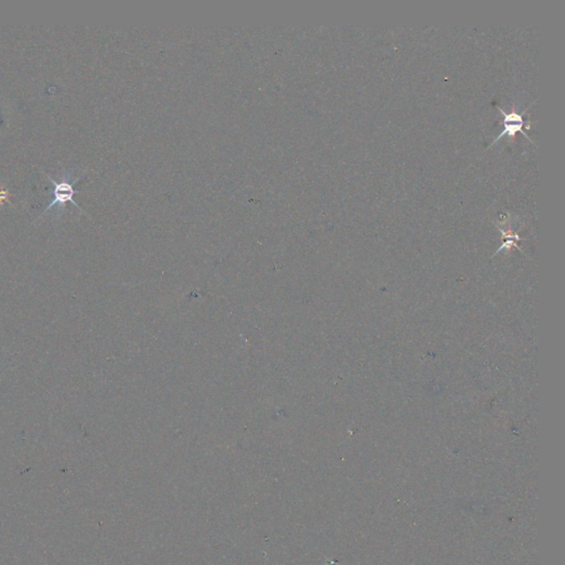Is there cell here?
Here are the masks:
<instances>
[{
    "label": "cell",
    "mask_w": 565,
    "mask_h": 565,
    "mask_svg": "<svg viewBox=\"0 0 565 565\" xmlns=\"http://www.w3.org/2000/svg\"><path fill=\"white\" fill-rule=\"evenodd\" d=\"M9 197H10L9 191L5 190L3 187H0V205H4V202H8Z\"/></svg>",
    "instance_id": "4"
},
{
    "label": "cell",
    "mask_w": 565,
    "mask_h": 565,
    "mask_svg": "<svg viewBox=\"0 0 565 565\" xmlns=\"http://www.w3.org/2000/svg\"><path fill=\"white\" fill-rule=\"evenodd\" d=\"M530 124H531V123H530ZM503 125H504V130L501 131V133H500L496 138L493 139V142L490 144V146H492V145L498 143L499 139L501 138V137H504L505 135H508V136H510V137H515V136H516V134H517V133H519V132L522 133L523 135L526 136L530 142H532V139L530 138V136L527 135V133H524V131H523V127L526 126V124H519V123H503ZM526 128H527V130H530V127H529V126H526Z\"/></svg>",
    "instance_id": "2"
},
{
    "label": "cell",
    "mask_w": 565,
    "mask_h": 565,
    "mask_svg": "<svg viewBox=\"0 0 565 565\" xmlns=\"http://www.w3.org/2000/svg\"><path fill=\"white\" fill-rule=\"evenodd\" d=\"M497 108H498V109L500 110V113H501V115H503V118H504V121H503V123H519V124H530V121H526V120H523V118H522V115L527 113V110H528V108H529V107H528V108H526V109H524V110H523V112H522V114L517 113L515 109H514V110H511V112H510V113H506V112H505V110H504V109H503L501 107H500V106H497Z\"/></svg>",
    "instance_id": "3"
},
{
    "label": "cell",
    "mask_w": 565,
    "mask_h": 565,
    "mask_svg": "<svg viewBox=\"0 0 565 565\" xmlns=\"http://www.w3.org/2000/svg\"><path fill=\"white\" fill-rule=\"evenodd\" d=\"M43 174H44V176H46V178H48V179L50 180V181L52 182V184H53V196H54L53 199H52V200L49 202L48 207H46V208L44 209L43 214L48 212L51 208H53V207H55V206L59 207V210H57V212L61 213V210L66 208V205H67L68 202L73 203V205H74L75 207H78L79 209L82 210V208H81V207L78 205V203L74 201V199H73L74 195H75V194H78V192H79L78 190H75V189H74V184L79 181L80 178L82 177V176L78 177L77 179H74V180H70L69 177H70V174H71V173L69 172V173L66 174V176L63 177V180H62L61 182H56L55 180L52 179V177L48 176V174H46V173L43 172ZM84 174H85V173H84ZM84 174H83V176H84ZM82 211H83V210H82Z\"/></svg>",
    "instance_id": "1"
}]
</instances>
